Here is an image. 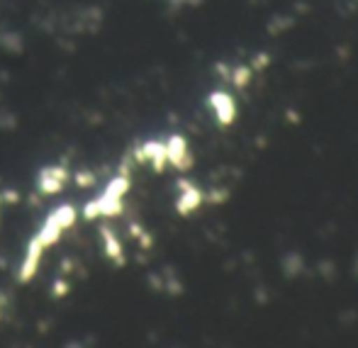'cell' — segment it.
<instances>
[{"instance_id": "cell-4", "label": "cell", "mask_w": 358, "mask_h": 348, "mask_svg": "<svg viewBox=\"0 0 358 348\" xmlns=\"http://www.w3.org/2000/svg\"><path fill=\"white\" fill-rule=\"evenodd\" d=\"M64 175H66V173H64L62 168H47L42 173L44 183H39V185H42V188L47 190V193H54V190H59L64 185Z\"/></svg>"}, {"instance_id": "cell-1", "label": "cell", "mask_w": 358, "mask_h": 348, "mask_svg": "<svg viewBox=\"0 0 358 348\" xmlns=\"http://www.w3.org/2000/svg\"><path fill=\"white\" fill-rule=\"evenodd\" d=\"M210 108L215 110L217 122H220L222 127H227V124L234 122V115H236L234 98H231V95H227L224 90H217V93L210 95Z\"/></svg>"}, {"instance_id": "cell-2", "label": "cell", "mask_w": 358, "mask_h": 348, "mask_svg": "<svg viewBox=\"0 0 358 348\" xmlns=\"http://www.w3.org/2000/svg\"><path fill=\"white\" fill-rule=\"evenodd\" d=\"M166 161H171L178 168H188L190 166V154H188V144L183 137H171L166 144Z\"/></svg>"}, {"instance_id": "cell-3", "label": "cell", "mask_w": 358, "mask_h": 348, "mask_svg": "<svg viewBox=\"0 0 358 348\" xmlns=\"http://www.w3.org/2000/svg\"><path fill=\"white\" fill-rule=\"evenodd\" d=\"M200 200H203L200 190L193 188V185H185L183 183V198L178 200V212H180V215H188V212H193L195 208H198Z\"/></svg>"}, {"instance_id": "cell-5", "label": "cell", "mask_w": 358, "mask_h": 348, "mask_svg": "<svg viewBox=\"0 0 358 348\" xmlns=\"http://www.w3.org/2000/svg\"><path fill=\"white\" fill-rule=\"evenodd\" d=\"M234 83L239 85V88H244V85L249 83V71H246V66H239L234 71Z\"/></svg>"}]
</instances>
